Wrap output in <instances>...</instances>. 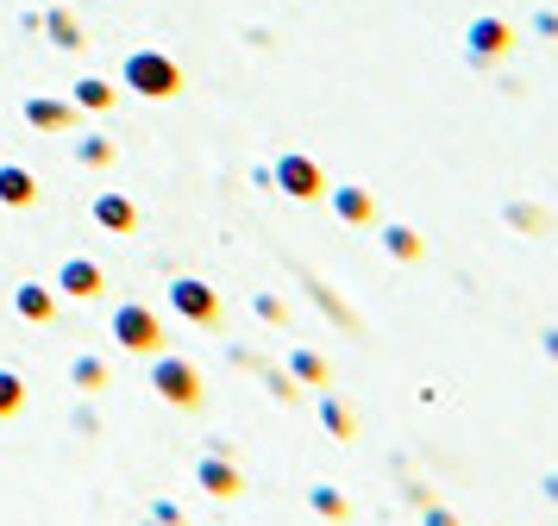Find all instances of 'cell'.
I'll return each instance as SVG.
<instances>
[{
  "mask_svg": "<svg viewBox=\"0 0 558 526\" xmlns=\"http://www.w3.org/2000/svg\"><path fill=\"white\" fill-rule=\"evenodd\" d=\"M0 195L7 200H32V182L20 170H0Z\"/></svg>",
  "mask_w": 558,
  "mask_h": 526,
  "instance_id": "obj_17",
  "label": "cell"
},
{
  "mask_svg": "<svg viewBox=\"0 0 558 526\" xmlns=\"http://www.w3.org/2000/svg\"><path fill=\"white\" fill-rule=\"evenodd\" d=\"M533 25H539L546 38H558V13H539V20H533Z\"/></svg>",
  "mask_w": 558,
  "mask_h": 526,
  "instance_id": "obj_21",
  "label": "cell"
},
{
  "mask_svg": "<svg viewBox=\"0 0 558 526\" xmlns=\"http://www.w3.org/2000/svg\"><path fill=\"white\" fill-rule=\"evenodd\" d=\"M295 376H302V382H327V364H320L314 351H295Z\"/></svg>",
  "mask_w": 558,
  "mask_h": 526,
  "instance_id": "obj_15",
  "label": "cell"
},
{
  "mask_svg": "<svg viewBox=\"0 0 558 526\" xmlns=\"http://www.w3.org/2000/svg\"><path fill=\"white\" fill-rule=\"evenodd\" d=\"M95 213H101L107 225H120V232H132V207H126V200H101Z\"/></svg>",
  "mask_w": 558,
  "mask_h": 526,
  "instance_id": "obj_18",
  "label": "cell"
},
{
  "mask_svg": "<svg viewBox=\"0 0 558 526\" xmlns=\"http://www.w3.org/2000/svg\"><path fill=\"white\" fill-rule=\"evenodd\" d=\"M546 496H553V501H558V476H546Z\"/></svg>",
  "mask_w": 558,
  "mask_h": 526,
  "instance_id": "obj_23",
  "label": "cell"
},
{
  "mask_svg": "<svg viewBox=\"0 0 558 526\" xmlns=\"http://www.w3.org/2000/svg\"><path fill=\"white\" fill-rule=\"evenodd\" d=\"M170 301H177L182 320H202V326L220 320V295H214L207 282H177V289H170Z\"/></svg>",
  "mask_w": 558,
  "mask_h": 526,
  "instance_id": "obj_4",
  "label": "cell"
},
{
  "mask_svg": "<svg viewBox=\"0 0 558 526\" xmlns=\"http://www.w3.org/2000/svg\"><path fill=\"white\" fill-rule=\"evenodd\" d=\"M320 420H327L332 439H352V414H345V401H320Z\"/></svg>",
  "mask_w": 558,
  "mask_h": 526,
  "instance_id": "obj_13",
  "label": "cell"
},
{
  "mask_svg": "<svg viewBox=\"0 0 558 526\" xmlns=\"http://www.w3.org/2000/svg\"><path fill=\"white\" fill-rule=\"evenodd\" d=\"M546 357H553V364H558V326H553V332H546Z\"/></svg>",
  "mask_w": 558,
  "mask_h": 526,
  "instance_id": "obj_22",
  "label": "cell"
},
{
  "mask_svg": "<svg viewBox=\"0 0 558 526\" xmlns=\"http://www.w3.org/2000/svg\"><path fill=\"white\" fill-rule=\"evenodd\" d=\"M113 332H120V345H126V351H157V345H163L157 314H151V307H138V301H126V307L113 314Z\"/></svg>",
  "mask_w": 558,
  "mask_h": 526,
  "instance_id": "obj_1",
  "label": "cell"
},
{
  "mask_svg": "<svg viewBox=\"0 0 558 526\" xmlns=\"http://www.w3.org/2000/svg\"><path fill=\"white\" fill-rule=\"evenodd\" d=\"M277 182L289 188V195H302V200L320 195V170H314L307 157H282V163H277Z\"/></svg>",
  "mask_w": 558,
  "mask_h": 526,
  "instance_id": "obj_5",
  "label": "cell"
},
{
  "mask_svg": "<svg viewBox=\"0 0 558 526\" xmlns=\"http://www.w3.org/2000/svg\"><path fill=\"white\" fill-rule=\"evenodd\" d=\"M314 507H320L327 521H345V496H339V489H314Z\"/></svg>",
  "mask_w": 558,
  "mask_h": 526,
  "instance_id": "obj_16",
  "label": "cell"
},
{
  "mask_svg": "<svg viewBox=\"0 0 558 526\" xmlns=\"http://www.w3.org/2000/svg\"><path fill=\"white\" fill-rule=\"evenodd\" d=\"M20 407H26V389H20V376L0 370V420H7V414H20Z\"/></svg>",
  "mask_w": 558,
  "mask_h": 526,
  "instance_id": "obj_12",
  "label": "cell"
},
{
  "mask_svg": "<svg viewBox=\"0 0 558 526\" xmlns=\"http://www.w3.org/2000/svg\"><path fill=\"white\" fill-rule=\"evenodd\" d=\"M132 82H138L145 95H177V70H170L163 57H132Z\"/></svg>",
  "mask_w": 558,
  "mask_h": 526,
  "instance_id": "obj_6",
  "label": "cell"
},
{
  "mask_svg": "<svg viewBox=\"0 0 558 526\" xmlns=\"http://www.w3.org/2000/svg\"><path fill=\"white\" fill-rule=\"evenodd\" d=\"M202 482L214 489V496H239V470L220 464V457H207V464H202Z\"/></svg>",
  "mask_w": 558,
  "mask_h": 526,
  "instance_id": "obj_7",
  "label": "cell"
},
{
  "mask_svg": "<svg viewBox=\"0 0 558 526\" xmlns=\"http://www.w3.org/2000/svg\"><path fill=\"white\" fill-rule=\"evenodd\" d=\"M508 45H514V25L508 20H471V32H464V57L471 63H496Z\"/></svg>",
  "mask_w": 558,
  "mask_h": 526,
  "instance_id": "obj_2",
  "label": "cell"
},
{
  "mask_svg": "<svg viewBox=\"0 0 558 526\" xmlns=\"http://www.w3.org/2000/svg\"><path fill=\"white\" fill-rule=\"evenodd\" d=\"M76 382H82V389H107V370L95 364V357H82V364H76Z\"/></svg>",
  "mask_w": 558,
  "mask_h": 526,
  "instance_id": "obj_19",
  "label": "cell"
},
{
  "mask_svg": "<svg viewBox=\"0 0 558 526\" xmlns=\"http://www.w3.org/2000/svg\"><path fill=\"white\" fill-rule=\"evenodd\" d=\"M383 245H389V257H402V264H414V257H421V238H414L408 225H389V232H383Z\"/></svg>",
  "mask_w": 558,
  "mask_h": 526,
  "instance_id": "obj_8",
  "label": "cell"
},
{
  "mask_svg": "<svg viewBox=\"0 0 558 526\" xmlns=\"http://www.w3.org/2000/svg\"><path fill=\"white\" fill-rule=\"evenodd\" d=\"M157 395L177 401V407H202V376L189 370L182 357H163V364H157Z\"/></svg>",
  "mask_w": 558,
  "mask_h": 526,
  "instance_id": "obj_3",
  "label": "cell"
},
{
  "mask_svg": "<svg viewBox=\"0 0 558 526\" xmlns=\"http://www.w3.org/2000/svg\"><path fill=\"white\" fill-rule=\"evenodd\" d=\"M63 289H70V295H95V289H101V270H95V264H70V270H63Z\"/></svg>",
  "mask_w": 558,
  "mask_h": 526,
  "instance_id": "obj_9",
  "label": "cell"
},
{
  "mask_svg": "<svg viewBox=\"0 0 558 526\" xmlns=\"http://www.w3.org/2000/svg\"><path fill=\"white\" fill-rule=\"evenodd\" d=\"M502 213H508V225H521V232H546V213H539V207H527V200H508Z\"/></svg>",
  "mask_w": 558,
  "mask_h": 526,
  "instance_id": "obj_11",
  "label": "cell"
},
{
  "mask_svg": "<svg viewBox=\"0 0 558 526\" xmlns=\"http://www.w3.org/2000/svg\"><path fill=\"white\" fill-rule=\"evenodd\" d=\"M20 314H26V320H51V295H45L38 282H32V289H20Z\"/></svg>",
  "mask_w": 558,
  "mask_h": 526,
  "instance_id": "obj_14",
  "label": "cell"
},
{
  "mask_svg": "<svg viewBox=\"0 0 558 526\" xmlns=\"http://www.w3.org/2000/svg\"><path fill=\"white\" fill-rule=\"evenodd\" d=\"M427 526H458V521L446 514V507H433V501H427Z\"/></svg>",
  "mask_w": 558,
  "mask_h": 526,
  "instance_id": "obj_20",
  "label": "cell"
},
{
  "mask_svg": "<svg viewBox=\"0 0 558 526\" xmlns=\"http://www.w3.org/2000/svg\"><path fill=\"white\" fill-rule=\"evenodd\" d=\"M332 207H339V213H345L352 225L371 220V195H364V188H339V200H332Z\"/></svg>",
  "mask_w": 558,
  "mask_h": 526,
  "instance_id": "obj_10",
  "label": "cell"
}]
</instances>
